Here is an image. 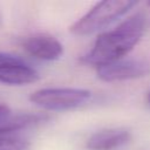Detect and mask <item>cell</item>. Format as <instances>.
<instances>
[{"label": "cell", "mask_w": 150, "mask_h": 150, "mask_svg": "<svg viewBox=\"0 0 150 150\" xmlns=\"http://www.w3.org/2000/svg\"><path fill=\"white\" fill-rule=\"evenodd\" d=\"M96 74L105 82L135 80L150 74V62L144 59H121L97 67Z\"/></svg>", "instance_id": "cell-4"}, {"label": "cell", "mask_w": 150, "mask_h": 150, "mask_svg": "<svg viewBox=\"0 0 150 150\" xmlns=\"http://www.w3.org/2000/svg\"><path fill=\"white\" fill-rule=\"evenodd\" d=\"M28 143L15 137H0V150H26Z\"/></svg>", "instance_id": "cell-8"}, {"label": "cell", "mask_w": 150, "mask_h": 150, "mask_svg": "<svg viewBox=\"0 0 150 150\" xmlns=\"http://www.w3.org/2000/svg\"><path fill=\"white\" fill-rule=\"evenodd\" d=\"M136 5V1L129 0L101 1L96 4L82 18H80L75 23H73L69 30L74 35L79 36L90 35L118 20Z\"/></svg>", "instance_id": "cell-2"}, {"label": "cell", "mask_w": 150, "mask_h": 150, "mask_svg": "<svg viewBox=\"0 0 150 150\" xmlns=\"http://www.w3.org/2000/svg\"><path fill=\"white\" fill-rule=\"evenodd\" d=\"M15 56H12V55H8V54H5V53H1L0 52V73L2 71V69L14 59Z\"/></svg>", "instance_id": "cell-9"}, {"label": "cell", "mask_w": 150, "mask_h": 150, "mask_svg": "<svg viewBox=\"0 0 150 150\" xmlns=\"http://www.w3.org/2000/svg\"><path fill=\"white\" fill-rule=\"evenodd\" d=\"M46 120H48V116L43 114H19L8 116L0 121V137H7L11 132L38 125Z\"/></svg>", "instance_id": "cell-7"}, {"label": "cell", "mask_w": 150, "mask_h": 150, "mask_svg": "<svg viewBox=\"0 0 150 150\" xmlns=\"http://www.w3.org/2000/svg\"><path fill=\"white\" fill-rule=\"evenodd\" d=\"M148 5H149V6H150V2H148Z\"/></svg>", "instance_id": "cell-12"}, {"label": "cell", "mask_w": 150, "mask_h": 150, "mask_svg": "<svg viewBox=\"0 0 150 150\" xmlns=\"http://www.w3.org/2000/svg\"><path fill=\"white\" fill-rule=\"evenodd\" d=\"M130 138L131 134L127 129L112 128L93 134L86 145L89 150H116L125 145Z\"/></svg>", "instance_id": "cell-6"}, {"label": "cell", "mask_w": 150, "mask_h": 150, "mask_svg": "<svg viewBox=\"0 0 150 150\" xmlns=\"http://www.w3.org/2000/svg\"><path fill=\"white\" fill-rule=\"evenodd\" d=\"M22 48L33 57L41 61H54L62 56L63 47L49 34H33L22 41Z\"/></svg>", "instance_id": "cell-5"}, {"label": "cell", "mask_w": 150, "mask_h": 150, "mask_svg": "<svg viewBox=\"0 0 150 150\" xmlns=\"http://www.w3.org/2000/svg\"><path fill=\"white\" fill-rule=\"evenodd\" d=\"M11 116V109L6 105V104H1L0 103V121Z\"/></svg>", "instance_id": "cell-10"}, {"label": "cell", "mask_w": 150, "mask_h": 150, "mask_svg": "<svg viewBox=\"0 0 150 150\" xmlns=\"http://www.w3.org/2000/svg\"><path fill=\"white\" fill-rule=\"evenodd\" d=\"M91 97L89 90L80 88H43L30 94L29 100L46 110H70L87 103Z\"/></svg>", "instance_id": "cell-3"}, {"label": "cell", "mask_w": 150, "mask_h": 150, "mask_svg": "<svg viewBox=\"0 0 150 150\" xmlns=\"http://www.w3.org/2000/svg\"><path fill=\"white\" fill-rule=\"evenodd\" d=\"M145 30V16L136 13L117 27L97 36L93 48L82 57V62L100 67L121 59L139 42Z\"/></svg>", "instance_id": "cell-1"}, {"label": "cell", "mask_w": 150, "mask_h": 150, "mask_svg": "<svg viewBox=\"0 0 150 150\" xmlns=\"http://www.w3.org/2000/svg\"><path fill=\"white\" fill-rule=\"evenodd\" d=\"M146 101H148V103L150 104V91H149L148 95H146Z\"/></svg>", "instance_id": "cell-11"}]
</instances>
